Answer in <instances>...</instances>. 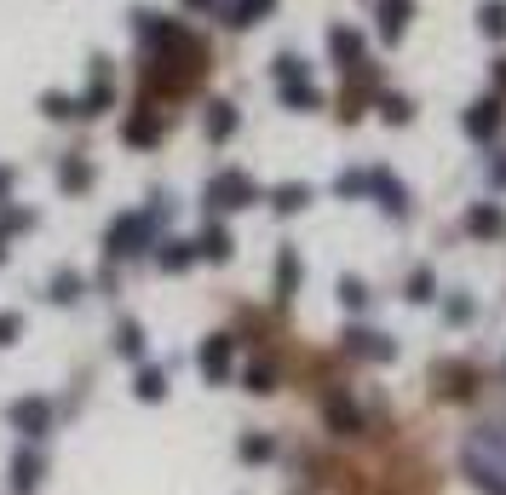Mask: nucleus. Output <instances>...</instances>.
Listing matches in <instances>:
<instances>
[{
  "instance_id": "nucleus-1",
  "label": "nucleus",
  "mask_w": 506,
  "mask_h": 495,
  "mask_svg": "<svg viewBox=\"0 0 506 495\" xmlns=\"http://www.w3.org/2000/svg\"><path fill=\"white\" fill-rule=\"evenodd\" d=\"M150 242H155V213H121V219L109 225V237H104V254L109 259H133V254H145Z\"/></svg>"
},
{
  "instance_id": "nucleus-2",
  "label": "nucleus",
  "mask_w": 506,
  "mask_h": 495,
  "mask_svg": "<svg viewBox=\"0 0 506 495\" xmlns=\"http://www.w3.org/2000/svg\"><path fill=\"white\" fill-rule=\"evenodd\" d=\"M6 421L23 444H41L46 432H52V404H46V397H18V404L6 409Z\"/></svg>"
},
{
  "instance_id": "nucleus-3",
  "label": "nucleus",
  "mask_w": 506,
  "mask_h": 495,
  "mask_svg": "<svg viewBox=\"0 0 506 495\" xmlns=\"http://www.w3.org/2000/svg\"><path fill=\"white\" fill-rule=\"evenodd\" d=\"M196 363H201V380H208V386H225L230 363H236V334H208L201 351H196Z\"/></svg>"
},
{
  "instance_id": "nucleus-4",
  "label": "nucleus",
  "mask_w": 506,
  "mask_h": 495,
  "mask_svg": "<svg viewBox=\"0 0 506 495\" xmlns=\"http://www.w3.org/2000/svg\"><path fill=\"white\" fill-rule=\"evenodd\" d=\"M253 196H259V191H253V179H248V173H236V167H230V173H219V179L208 184V208H213V213H236V208H248Z\"/></svg>"
},
{
  "instance_id": "nucleus-5",
  "label": "nucleus",
  "mask_w": 506,
  "mask_h": 495,
  "mask_svg": "<svg viewBox=\"0 0 506 495\" xmlns=\"http://www.w3.org/2000/svg\"><path fill=\"white\" fill-rule=\"evenodd\" d=\"M121 138H126V145H138V150H150L155 138H162V110H155V98H138V110L126 116Z\"/></svg>"
},
{
  "instance_id": "nucleus-6",
  "label": "nucleus",
  "mask_w": 506,
  "mask_h": 495,
  "mask_svg": "<svg viewBox=\"0 0 506 495\" xmlns=\"http://www.w3.org/2000/svg\"><path fill=\"white\" fill-rule=\"evenodd\" d=\"M81 116H104L109 104H116V81H109V58H92V81H87V92L81 98Z\"/></svg>"
},
{
  "instance_id": "nucleus-7",
  "label": "nucleus",
  "mask_w": 506,
  "mask_h": 495,
  "mask_svg": "<svg viewBox=\"0 0 506 495\" xmlns=\"http://www.w3.org/2000/svg\"><path fill=\"white\" fill-rule=\"evenodd\" d=\"M41 472H46L41 450H18V461H12V495H35L41 490Z\"/></svg>"
},
{
  "instance_id": "nucleus-8",
  "label": "nucleus",
  "mask_w": 506,
  "mask_h": 495,
  "mask_svg": "<svg viewBox=\"0 0 506 495\" xmlns=\"http://www.w3.org/2000/svg\"><path fill=\"white\" fill-rule=\"evenodd\" d=\"M92 179H98V173H92V162L81 156V150H75V156H63V162H58V191H63V196H81V191H87Z\"/></svg>"
},
{
  "instance_id": "nucleus-9",
  "label": "nucleus",
  "mask_w": 506,
  "mask_h": 495,
  "mask_svg": "<svg viewBox=\"0 0 506 495\" xmlns=\"http://www.w3.org/2000/svg\"><path fill=\"white\" fill-rule=\"evenodd\" d=\"M345 340H351L357 358H374V363H391V358H398V346H391L386 334H374V329H351Z\"/></svg>"
},
{
  "instance_id": "nucleus-10",
  "label": "nucleus",
  "mask_w": 506,
  "mask_h": 495,
  "mask_svg": "<svg viewBox=\"0 0 506 495\" xmlns=\"http://www.w3.org/2000/svg\"><path fill=\"white\" fill-rule=\"evenodd\" d=\"M155 248H162V254H155V266H162V271H190V266H196V242H184V237H167V242H155Z\"/></svg>"
},
{
  "instance_id": "nucleus-11",
  "label": "nucleus",
  "mask_w": 506,
  "mask_h": 495,
  "mask_svg": "<svg viewBox=\"0 0 506 495\" xmlns=\"http://www.w3.org/2000/svg\"><path fill=\"white\" fill-rule=\"evenodd\" d=\"M323 415H328V426H334V432H345V438H351V432H362V415H357V404H351L345 392H334V397H328V404H323Z\"/></svg>"
},
{
  "instance_id": "nucleus-12",
  "label": "nucleus",
  "mask_w": 506,
  "mask_h": 495,
  "mask_svg": "<svg viewBox=\"0 0 506 495\" xmlns=\"http://www.w3.org/2000/svg\"><path fill=\"white\" fill-rule=\"evenodd\" d=\"M369 191L380 196V208H386V213H403V208H408V196H403V184H398V179H391V173H386V167H374V173H369Z\"/></svg>"
},
{
  "instance_id": "nucleus-13",
  "label": "nucleus",
  "mask_w": 506,
  "mask_h": 495,
  "mask_svg": "<svg viewBox=\"0 0 506 495\" xmlns=\"http://www.w3.org/2000/svg\"><path fill=\"white\" fill-rule=\"evenodd\" d=\"M46 294H52L58 305H75L87 294V276L81 271H52V283H46Z\"/></svg>"
},
{
  "instance_id": "nucleus-14",
  "label": "nucleus",
  "mask_w": 506,
  "mask_h": 495,
  "mask_svg": "<svg viewBox=\"0 0 506 495\" xmlns=\"http://www.w3.org/2000/svg\"><path fill=\"white\" fill-rule=\"evenodd\" d=\"M133 392L145 397V404H162V397H167V369L145 363V369H138V380H133Z\"/></svg>"
},
{
  "instance_id": "nucleus-15",
  "label": "nucleus",
  "mask_w": 506,
  "mask_h": 495,
  "mask_svg": "<svg viewBox=\"0 0 506 495\" xmlns=\"http://www.w3.org/2000/svg\"><path fill=\"white\" fill-rule=\"evenodd\" d=\"M294 288H299V254L282 248L276 254V300H294Z\"/></svg>"
},
{
  "instance_id": "nucleus-16",
  "label": "nucleus",
  "mask_w": 506,
  "mask_h": 495,
  "mask_svg": "<svg viewBox=\"0 0 506 495\" xmlns=\"http://www.w3.org/2000/svg\"><path fill=\"white\" fill-rule=\"evenodd\" d=\"M328 46H334V58H340L345 70L362 64V35H357V29H334V35H328Z\"/></svg>"
},
{
  "instance_id": "nucleus-17",
  "label": "nucleus",
  "mask_w": 506,
  "mask_h": 495,
  "mask_svg": "<svg viewBox=\"0 0 506 495\" xmlns=\"http://www.w3.org/2000/svg\"><path fill=\"white\" fill-rule=\"evenodd\" d=\"M230 133H236V104H225V98L208 104V138H213V145H225Z\"/></svg>"
},
{
  "instance_id": "nucleus-18",
  "label": "nucleus",
  "mask_w": 506,
  "mask_h": 495,
  "mask_svg": "<svg viewBox=\"0 0 506 495\" xmlns=\"http://www.w3.org/2000/svg\"><path fill=\"white\" fill-rule=\"evenodd\" d=\"M403 23H408V0H380V35L398 41Z\"/></svg>"
},
{
  "instance_id": "nucleus-19",
  "label": "nucleus",
  "mask_w": 506,
  "mask_h": 495,
  "mask_svg": "<svg viewBox=\"0 0 506 495\" xmlns=\"http://www.w3.org/2000/svg\"><path fill=\"white\" fill-rule=\"evenodd\" d=\"M116 351H121V358H145V329H138V322L133 317H126V322H116Z\"/></svg>"
},
{
  "instance_id": "nucleus-20",
  "label": "nucleus",
  "mask_w": 506,
  "mask_h": 495,
  "mask_svg": "<svg viewBox=\"0 0 506 495\" xmlns=\"http://www.w3.org/2000/svg\"><path fill=\"white\" fill-rule=\"evenodd\" d=\"M265 12H271V0H230V6H225V23L248 29V23H259Z\"/></svg>"
},
{
  "instance_id": "nucleus-21",
  "label": "nucleus",
  "mask_w": 506,
  "mask_h": 495,
  "mask_svg": "<svg viewBox=\"0 0 506 495\" xmlns=\"http://www.w3.org/2000/svg\"><path fill=\"white\" fill-rule=\"evenodd\" d=\"M501 127V104H472V116H466V133L472 138H489Z\"/></svg>"
},
{
  "instance_id": "nucleus-22",
  "label": "nucleus",
  "mask_w": 506,
  "mask_h": 495,
  "mask_svg": "<svg viewBox=\"0 0 506 495\" xmlns=\"http://www.w3.org/2000/svg\"><path fill=\"white\" fill-rule=\"evenodd\" d=\"M305 202H311V184H276V191H271V208L276 213H299Z\"/></svg>"
},
{
  "instance_id": "nucleus-23",
  "label": "nucleus",
  "mask_w": 506,
  "mask_h": 495,
  "mask_svg": "<svg viewBox=\"0 0 506 495\" xmlns=\"http://www.w3.org/2000/svg\"><path fill=\"white\" fill-rule=\"evenodd\" d=\"M196 254L201 259H230V230L225 225H208V230H201V242H196Z\"/></svg>"
},
{
  "instance_id": "nucleus-24",
  "label": "nucleus",
  "mask_w": 506,
  "mask_h": 495,
  "mask_svg": "<svg viewBox=\"0 0 506 495\" xmlns=\"http://www.w3.org/2000/svg\"><path fill=\"white\" fill-rule=\"evenodd\" d=\"M29 225H35V213H29V208L0 202V242H6V237H18V230H29Z\"/></svg>"
},
{
  "instance_id": "nucleus-25",
  "label": "nucleus",
  "mask_w": 506,
  "mask_h": 495,
  "mask_svg": "<svg viewBox=\"0 0 506 495\" xmlns=\"http://www.w3.org/2000/svg\"><path fill=\"white\" fill-rule=\"evenodd\" d=\"M466 230H472V237H495V230H501V208H472L466 213Z\"/></svg>"
},
{
  "instance_id": "nucleus-26",
  "label": "nucleus",
  "mask_w": 506,
  "mask_h": 495,
  "mask_svg": "<svg viewBox=\"0 0 506 495\" xmlns=\"http://www.w3.org/2000/svg\"><path fill=\"white\" fill-rule=\"evenodd\" d=\"M271 455H276V438H265V432H248L242 438V461L259 467V461H271Z\"/></svg>"
},
{
  "instance_id": "nucleus-27",
  "label": "nucleus",
  "mask_w": 506,
  "mask_h": 495,
  "mask_svg": "<svg viewBox=\"0 0 506 495\" xmlns=\"http://www.w3.org/2000/svg\"><path fill=\"white\" fill-rule=\"evenodd\" d=\"M41 110L52 116V121H70V116H81V104H75L70 92H46V98H41Z\"/></svg>"
},
{
  "instance_id": "nucleus-28",
  "label": "nucleus",
  "mask_w": 506,
  "mask_h": 495,
  "mask_svg": "<svg viewBox=\"0 0 506 495\" xmlns=\"http://www.w3.org/2000/svg\"><path fill=\"white\" fill-rule=\"evenodd\" d=\"M282 104H294V110H316L323 98H316L311 81H294V87H282Z\"/></svg>"
},
{
  "instance_id": "nucleus-29",
  "label": "nucleus",
  "mask_w": 506,
  "mask_h": 495,
  "mask_svg": "<svg viewBox=\"0 0 506 495\" xmlns=\"http://www.w3.org/2000/svg\"><path fill=\"white\" fill-rule=\"evenodd\" d=\"M294 81H305V58L282 52V58H276V87H294Z\"/></svg>"
},
{
  "instance_id": "nucleus-30",
  "label": "nucleus",
  "mask_w": 506,
  "mask_h": 495,
  "mask_svg": "<svg viewBox=\"0 0 506 495\" xmlns=\"http://www.w3.org/2000/svg\"><path fill=\"white\" fill-rule=\"evenodd\" d=\"M248 392H276V363H253L248 369Z\"/></svg>"
},
{
  "instance_id": "nucleus-31",
  "label": "nucleus",
  "mask_w": 506,
  "mask_h": 495,
  "mask_svg": "<svg viewBox=\"0 0 506 495\" xmlns=\"http://www.w3.org/2000/svg\"><path fill=\"white\" fill-rule=\"evenodd\" d=\"M340 300L351 305V312H362V305H369V288H362V276H340Z\"/></svg>"
},
{
  "instance_id": "nucleus-32",
  "label": "nucleus",
  "mask_w": 506,
  "mask_h": 495,
  "mask_svg": "<svg viewBox=\"0 0 506 495\" xmlns=\"http://www.w3.org/2000/svg\"><path fill=\"white\" fill-rule=\"evenodd\" d=\"M483 35H506V6H501V0H489V6H483Z\"/></svg>"
},
{
  "instance_id": "nucleus-33",
  "label": "nucleus",
  "mask_w": 506,
  "mask_h": 495,
  "mask_svg": "<svg viewBox=\"0 0 506 495\" xmlns=\"http://www.w3.org/2000/svg\"><path fill=\"white\" fill-rule=\"evenodd\" d=\"M432 288H437V283H432V271H426V266L408 276V300H415V305H420V300H432Z\"/></svg>"
},
{
  "instance_id": "nucleus-34",
  "label": "nucleus",
  "mask_w": 506,
  "mask_h": 495,
  "mask_svg": "<svg viewBox=\"0 0 506 495\" xmlns=\"http://www.w3.org/2000/svg\"><path fill=\"white\" fill-rule=\"evenodd\" d=\"M18 334H23V312H0V346H12Z\"/></svg>"
},
{
  "instance_id": "nucleus-35",
  "label": "nucleus",
  "mask_w": 506,
  "mask_h": 495,
  "mask_svg": "<svg viewBox=\"0 0 506 495\" xmlns=\"http://www.w3.org/2000/svg\"><path fill=\"white\" fill-rule=\"evenodd\" d=\"M380 116H386V121H408V98H398V92L380 98Z\"/></svg>"
},
{
  "instance_id": "nucleus-36",
  "label": "nucleus",
  "mask_w": 506,
  "mask_h": 495,
  "mask_svg": "<svg viewBox=\"0 0 506 495\" xmlns=\"http://www.w3.org/2000/svg\"><path fill=\"white\" fill-rule=\"evenodd\" d=\"M369 191V173H340V196H362Z\"/></svg>"
},
{
  "instance_id": "nucleus-37",
  "label": "nucleus",
  "mask_w": 506,
  "mask_h": 495,
  "mask_svg": "<svg viewBox=\"0 0 506 495\" xmlns=\"http://www.w3.org/2000/svg\"><path fill=\"white\" fill-rule=\"evenodd\" d=\"M472 317V300H449V322H466Z\"/></svg>"
},
{
  "instance_id": "nucleus-38",
  "label": "nucleus",
  "mask_w": 506,
  "mask_h": 495,
  "mask_svg": "<svg viewBox=\"0 0 506 495\" xmlns=\"http://www.w3.org/2000/svg\"><path fill=\"white\" fill-rule=\"evenodd\" d=\"M0 202H12V167H0Z\"/></svg>"
},
{
  "instance_id": "nucleus-39",
  "label": "nucleus",
  "mask_w": 506,
  "mask_h": 495,
  "mask_svg": "<svg viewBox=\"0 0 506 495\" xmlns=\"http://www.w3.org/2000/svg\"><path fill=\"white\" fill-rule=\"evenodd\" d=\"M184 6H190V12H208V6H219V0H184Z\"/></svg>"
},
{
  "instance_id": "nucleus-40",
  "label": "nucleus",
  "mask_w": 506,
  "mask_h": 495,
  "mask_svg": "<svg viewBox=\"0 0 506 495\" xmlns=\"http://www.w3.org/2000/svg\"><path fill=\"white\" fill-rule=\"evenodd\" d=\"M495 184H506V162H495Z\"/></svg>"
},
{
  "instance_id": "nucleus-41",
  "label": "nucleus",
  "mask_w": 506,
  "mask_h": 495,
  "mask_svg": "<svg viewBox=\"0 0 506 495\" xmlns=\"http://www.w3.org/2000/svg\"><path fill=\"white\" fill-rule=\"evenodd\" d=\"M0 259H6V242H0Z\"/></svg>"
}]
</instances>
